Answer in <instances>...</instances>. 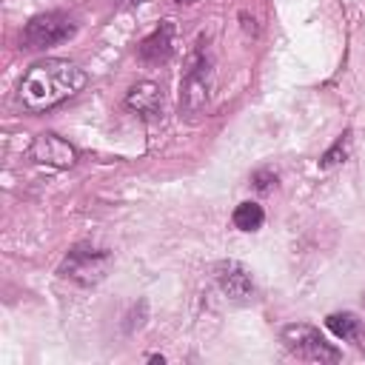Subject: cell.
<instances>
[{
  "label": "cell",
  "instance_id": "obj_1",
  "mask_svg": "<svg viewBox=\"0 0 365 365\" xmlns=\"http://www.w3.org/2000/svg\"><path fill=\"white\" fill-rule=\"evenodd\" d=\"M86 83H88V77L77 63L60 60V57H48V60L34 63L23 74L17 97H20L26 111L40 114V111H48V108L60 106L63 100L74 97Z\"/></svg>",
  "mask_w": 365,
  "mask_h": 365
},
{
  "label": "cell",
  "instance_id": "obj_2",
  "mask_svg": "<svg viewBox=\"0 0 365 365\" xmlns=\"http://www.w3.org/2000/svg\"><path fill=\"white\" fill-rule=\"evenodd\" d=\"M211 83H214V60L208 46L200 40L194 51L185 60V71L180 80V114L185 120H197L211 97Z\"/></svg>",
  "mask_w": 365,
  "mask_h": 365
},
{
  "label": "cell",
  "instance_id": "obj_3",
  "mask_svg": "<svg viewBox=\"0 0 365 365\" xmlns=\"http://www.w3.org/2000/svg\"><path fill=\"white\" fill-rule=\"evenodd\" d=\"M111 268V254L103 251V248H94V245H74L63 262L57 265V274L63 279H71L77 285H97Z\"/></svg>",
  "mask_w": 365,
  "mask_h": 365
},
{
  "label": "cell",
  "instance_id": "obj_4",
  "mask_svg": "<svg viewBox=\"0 0 365 365\" xmlns=\"http://www.w3.org/2000/svg\"><path fill=\"white\" fill-rule=\"evenodd\" d=\"M282 345L288 354L299 356V359H308V362H339V348H334L314 325H305V322H291L282 328L279 334Z\"/></svg>",
  "mask_w": 365,
  "mask_h": 365
},
{
  "label": "cell",
  "instance_id": "obj_5",
  "mask_svg": "<svg viewBox=\"0 0 365 365\" xmlns=\"http://www.w3.org/2000/svg\"><path fill=\"white\" fill-rule=\"evenodd\" d=\"M74 20L63 11H46V14H37L26 23L23 29V37L20 43L31 51L37 48H48V46H57V43H66L71 34H74Z\"/></svg>",
  "mask_w": 365,
  "mask_h": 365
},
{
  "label": "cell",
  "instance_id": "obj_6",
  "mask_svg": "<svg viewBox=\"0 0 365 365\" xmlns=\"http://www.w3.org/2000/svg\"><path fill=\"white\" fill-rule=\"evenodd\" d=\"M29 160H34L40 165H48V168H71L77 163V148L68 140H63L60 134L43 131L31 140Z\"/></svg>",
  "mask_w": 365,
  "mask_h": 365
},
{
  "label": "cell",
  "instance_id": "obj_7",
  "mask_svg": "<svg viewBox=\"0 0 365 365\" xmlns=\"http://www.w3.org/2000/svg\"><path fill=\"white\" fill-rule=\"evenodd\" d=\"M214 282L220 285V291L231 299V302H251L254 299V279L248 274V268L237 259H222L214 265Z\"/></svg>",
  "mask_w": 365,
  "mask_h": 365
},
{
  "label": "cell",
  "instance_id": "obj_8",
  "mask_svg": "<svg viewBox=\"0 0 365 365\" xmlns=\"http://www.w3.org/2000/svg\"><path fill=\"white\" fill-rule=\"evenodd\" d=\"M125 106L137 111L145 120H154L163 114V88L151 80H140L125 91Z\"/></svg>",
  "mask_w": 365,
  "mask_h": 365
},
{
  "label": "cell",
  "instance_id": "obj_9",
  "mask_svg": "<svg viewBox=\"0 0 365 365\" xmlns=\"http://www.w3.org/2000/svg\"><path fill=\"white\" fill-rule=\"evenodd\" d=\"M171 48H174V26L171 20H163L140 46H137V54L143 63L148 66H160L171 57Z\"/></svg>",
  "mask_w": 365,
  "mask_h": 365
},
{
  "label": "cell",
  "instance_id": "obj_10",
  "mask_svg": "<svg viewBox=\"0 0 365 365\" xmlns=\"http://www.w3.org/2000/svg\"><path fill=\"white\" fill-rule=\"evenodd\" d=\"M325 325H328V331H331L334 336H339V339H345V342H354L356 348L365 351V322H362L356 314H351V311H336V314H331V317L325 319Z\"/></svg>",
  "mask_w": 365,
  "mask_h": 365
},
{
  "label": "cell",
  "instance_id": "obj_11",
  "mask_svg": "<svg viewBox=\"0 0 365 365\" xmlns=\"http://www.w3.org/2000/svg\"><path fill=\"white\" fill-rule=\"evenodd\" d=\"M231 222H234V228H240V231H259L262 222H265V211H262L259 202L245 200V202H240V205L234 208Z\"/></svg>",
  "mask_w": 365,
  "mask_h": 365
},
{
  "label": "cell",
  "instance_id": "obj_12",
  "mask_svg": "<svg viewBox=\"0 0 365 365\" xmlns=\"http://www.w3.org/2000/svg\"><path fill=\"white\" fill-rule=\"evenodd\" d=\"M348 154H351V131H342V134L334 140V145L319 157V168H334V165L345 163Z\"/></svg>",
  "mask_w": 365,
  "mask_h": 365
},
{
  "label": "cell",
  "instance_id": "obj_13",
  "mask_svg": "<svg viewBox=\"0 0 365 365\" xmlns=\"http://www.w3.org/2000/svg\"><path fill=\"white\" fill-rule=\"evenodd\" d=\"M251 182H254L257 191H271V188L277 185V174L268 171V168H262V171H254V174H251Z\"/></svg>",
  "mask_w": 365,
  "mask_h": 365
},
{
  "label": "cell",
  "instance_id": "obj_14",
  "mask_svg": "<svg viewBox=\"0 0 365 365\" xmlns=\"http://www.w3.org/2000/svg\"><path fill=\"white\" fill-rule=\"evenodd\" d=\"M148 362H165V356H163V354H151Z\"/></svg>",
  "mask_w": 365,
  "mask_h": 365
},
{
  "label": "cell",
  "instance_id": "obj_15",
  "mask_svg": "<svg viewBox=\"0 0 365 365\" xmlns=\"http://www.w3.org/2000/svg\"><path fill=\"white\" fill-rule=\"evenodd\" d=\"M177 3H194V0H177Z\"/></svg>",
  "mask_w": 365,
  "mask_h": 365
}]
</instances>
